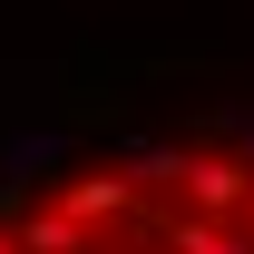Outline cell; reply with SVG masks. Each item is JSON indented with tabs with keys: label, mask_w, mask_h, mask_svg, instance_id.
I'll use <instances>...</instances> for the list:
<instances>
[{
	"label": "cell",
	"mask_w": 254,
	"mask_h": 254,
	"mask_svg": "<svg viewBox=\"0 0 254 254\" xmlns=\"http://www.w3.org/2000/svg\"><path fill=\"white\" fill-rule=\"evenodd\" d=\"M0 254H254V147L166 137L78 157L0 205Z\"/></svg>",
	"instance_id": "6da1fadb"
}]
</instances>
